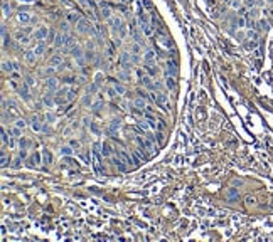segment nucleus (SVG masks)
Segmentation results:
<instances>
[{
    "label": "nucleus",
    "mask_w": 273,
    "mask_h": 242,
    "mask_svg": "<svg viewBox=\"0 0 273 242\" xmlns=\"http://www.w3.org/2000/svg\"><path fill=\"white\" fill-rule=\"evenodd\" d=\"M101 143H94L93 145V150H91V163H93V168L96 172V175H103L105 173V168H103V163H101Z\"/></svg>",
    "instance_id": "f257e3e1"
},
{
    "label": "nucleus",
    "mask_w": 273,
    "mask_h": 242,
    "mask_svg": "<svg viewBox=\"0 0 273 242\" xmlns=\"http://www.w3.org/2000/svg\"><path fill=\"white\" fill-rule=\"evenodd\" d=\"M54 46L56 47H73V37L69 34H56Z\"/></svg>",
    "instance_id": "f03ea898"
},
{
    "label": "nucleus",
    "mask_w": 273,
    "mask_h": 242,
    "mask_svg": "<svg viewBox=\"0 0 273 242\" xmlns=\"http://www.w3.org/2000/svg\"><path fill=\"white\" fill-rule=\"evenodd\" d=\"M155 42L157 44H160V46L164 47V49H170V46H172V42H170V39L167 37L165 34H164L162 30L157 34V39H155Z\"/></svg>",
    "instance_id": "7ed1b4c3"
},
{
    "label": "nucleus",
    "mask_w": 273,
    "mask_h": 242,
    "mask_svg": "<svg viewBox=\"0 0 273 242\" xmlns=\"http://www.w3.org/2000/svg\"><path fill=\"white\" fill-rule=\"evenodd\" d=\"M154 96H155V103H157L162 109H165V111L169 109V108H167V104H169V98H167V94L157 93V94H154Z\"/></svg>",
    "instance_id": "20e7f679"
},
{
    "label": "nucleus",
    "mask_w": 273,
    "mask_h": 242,
    "mask_svg": "<svg viewBox=\"0 0 273 242\" xmlns=\"http://www.w3.org/2000/svg\"><path fill=\"white\" fill-rule=\"evenodd\" d=\"M49 37V30H47V27H39L37 30L34 32V39L35 40H44V39Z\"/></svg>",
    "instance_id": "39448f33"
},
{
    "label": "nucleus",
    "mask_w": 273,
    "mask_h": 242,
    "mask_svg": "<svg viewBox=\"0 0 273 242\" xmlns=\"http://www.w3.org/2000/svg\"><path fill=\"white\" fill-rule=\"evenodd\" d=\"M138 77H140V82L145 86V88H149V89H154V88H157V86L152 82V79H150L149 76H145L142 71H138Z\"/></svg>",
    "instance_id": "423d86ee"
},
{
    "label": "nucleus",
    "mask_w": 273,
    "mask_h": 242,
    "mask_svg": "<svg viewBox=\"0 0 273 242\" xmlns=\"http://www.w3.org/2000/svg\"><path fill=\"white\" fill-rule=\"evenodd\" d=\"M165 74L167 76H175L177 74V62L175 61H167L165 62Z\"/></svg>",
    "instance_id": "0eeeda50"
},
{
    "label": "nucleus",
    "mask_w": 273,
    "mask_h": 242,
    "mask_svg": "<svg viewBox=\"0 0 273 242\" xmlns=\"http://www.w3.org/2000/svg\"><path fill=\"white\" fill-rule=\"evenodd\" d=\"M71 55H73L79 64L84 62V59H83V51H81V47H79V46H73V47H71Z\"/></svg>",
    "instance_id": "6e6552de"
},
{
    "label": "nucleus",
    "mask_w": 273,
    "mask_h": 242,
    "mask_svg": "<svg viewBox=\"0 0 273 242\" xmlns=\"http://www.w3.org/2000/svg\"><path fill=\"white\" fill-rule=\"evenodd\" d=\"M90 22L84 20V19H79V20L76 22V29L81 32V34H86V32H90Z\"/></svg>",
    "instance_id": "1a4fd4ad"
},
{
    "label": "nucleus",
    "mask_w": 273,
    "mask_h": 242,
    "mask_svg": "<svg viewBox=\"0 0 273 242\" xmlns=\"http://www.w3.org/2000/svg\"><path fill=\"white\" fill-rule=\"evenodd\" d=\"M113 165H115V166L118 168L120 172H125V170L128 168V165H127V163L123 161V158L120 157L118 153H116V157H113Z\"/></svg>",
    "instance_id": "9d476101"
},
{
    "label": "nucleus",
    "mask_w": 273,
    "mask_h": 242,
    "mask_svg": "<svg viewBox=\"0 0 273 242\" xmlns=\"http://www.w3.org/2000/svg\"><path fill=\"white\" fill-rule=\"evenodd\" d=\"M42 103H44V106H46V108H54L56 99H54V94H52V91H49V93L44 96V98H42Z\"/></svg>",
    "instance_id": "9b49d317"
},
{
    "label": "nucleus",
    "mask_w": 273,
    "mask_h": 242,
    "mask_svg": "<svg viewBox=\"0 0 273 242\" xmlns=\"http://www.w3.org/2000/svg\"><path fill=\"white\" fill-rule=\"evenodd\" d=\"M120 62H121V67H123L125 71H130V67H132V61H130V54H127V52H123V54H121V57H120Z\"/></svg>",
    "instance_id": "f8f14e48"
},
{
    "label": "nucleus",
    "mask_w": 273,
    "mask_h": 242,
    "mask_svg": "<svg viewBox=\"0 0 273 242\" xmlns=\"http://www.w3.org/2000/svg\"><path fill=\"white\" fill-rule=\"evenodd\" d=\"M17 20L22 22V24H29V22L32 20V15H30L29 12H26V10H20V12L17 13Z\"/></svg>",
    "instance_id": "ddd939ff"
},
{
    "label": "nucleus",
    "mask_w": 273,
    "mask_h": 242,
    "mask_svg": "<svg viewBox=\"0 0 273 242\" xmlns=\"http://www.w3.org/2000/svg\"><path fill=\"white\" fill-rule=\"evenodd\" d=\"M110 24H111V29H113V32H120V29L123 27V22H121V19L118 17H111L110 19Z\"/></svg>",
    "instance_id": "4468645a"
},
{
    "label": "nucleus",
    "mask_w": 273,
    "mask_h": 242,
    "mask_svg": "<svg viewBox=\"0 0 273 242\" xmlns=\"http://www.w3.org/2000/svg\"><path fill=\"white\" fill-rule=\"evenodd\" d=\"M41 161H42V153H34V155L30 157L29 166H39L41 165Z\"/></svg>",
    "instance_id": "2eb2a0df"
},
{
    "label": "nucleus",
    "mask_w": 273,
    "mask_h": 242,
    "mask_svg": "<svg viewBox=\"0 0 273 242\" xmlns=\"http://www.w3.org/2000/svg\"><path fill=\"white\" fill-rule=\"evenodd\" d=\"M30 128H32L34 131H41V130H42V123H41V119H39L37 116H32V119H30Z\"/></svg>",
    "instance_id": "dca6fc26"
},
{
    "label": "nucleus",
    "mask_w": 273,
    "mask_h": 242,
    "mask_svg": "<svg viewBox=\"0 0 273 242\" xmlns=\"http://www.w3.org/2000/svg\"><path fill=\"white\" fill-rule=\"evenodd\" d=\"M132 157H133V163H135V165H140V163H143V161L147 160V157L145 155H142L140 151H133Z\"/></svg>",
    "instance_id": "f3484780"
},
{
    "label": "nucleus",
    "mask_w": 273,
    "mask_h": 242,
    "mask_svg": "<svg viewBox=\"0 0 273 242\" xmlns=\"http://www.w3.org/2000/svg\"><path fill=\"white\" fill-rule=\"evenodd\" d=\"M46 88L54 93V91L57 89V79H56V77H49V79H46Z\"/></svg>",
    "instance_id": "a211bd4d"
},
{
    "label": "nucleus",
    "mask_w": 273,
    "mask_h": 242,
    "mask_svg": "<svg viewBox=\"0 0 273 242\" xmlns=\"http://www.w3.org/2000/svg\"><path fill=\"white\" fill-rule=\"evenodd\" d=\"M17 91H19V94H20L24 99H30V94H29V86L27 84H22V86H19L17 88Z\"/></svg>",
    "instance_id": "6ab92c4d"
},
{
    "label": "nucleus",
    "mask_w": 273,
    "mask_h": 242,
    "mask_svg": "<svg viewBox=\"0 0 273 242\" xmlns=\"http://www.w3.org/2000/svg\"><path fill=\"white\" fill-rule=\"evenodd\" d=\"M140 51H142L140 44H133V46H132V52H133V61H135V62H138V61H140Z\"/></svg>",
    "instance_id": "aec40b11"
},
{
    "label": "nucleus",
    "mask_w": 273,
    "mask_h": 242,
    "mask_svg": "<svg viewBox=\"0 0 273 242\" xmlns=\"http://www.w3.org/2000/svg\"><path fill=\"white\" fill-rule=\"evenodd\" d=\"M2 69H4L5 72H14L15 71V62H7V61H4V62H2Z\"/></svg>",
    "instance_id": "412c9836"
},
{
    "label": "nucleus",
    "mask_w": 273,
    "mask_h": 242,
    "mask_svg": "<svg viewBox=\"0 0 273 242\" xmlns=\"http://www.w3.org/2000/svg\"><path fill=\"white\" fill-rule=\"evenodd\" d=\"M49 64H51V66H59V64H63V55L54 54L51 59H49Z\"/></svg>",
    "instance_id": "4be33fe9"
},
{
    "label": "nucleus",
    "mask_w": 273,
    "mask_h": 242,
    "mask_svg": "<svg viewBox=\"0 0 273 242\" xmlns=\"http://www.w3.org/2000/svg\"><path fill=\"white\" fill-rule=\"evenodd\" d=\"M145 62H150V64H154L155 61H157V54H155L154 51H147V54H145Z\"/></svg>",
    "instance_id": "5701e85b"
},
{
    "label": "nucleus",
    "mask_w": 273,
    "mask_h": 242,
    "mask_svg": "<svg viewBox=\"0 0 273 242\" xmlns=\"http://www.w3.org/2000/svg\"><path fill=\"white\" fill-rule=\"evenodd\" d=\"M100 7H101V13H103V17H106V19H111V10H110V7H108L106 4H100Z\"/></svg>",
    "instance_id": "b1692460"
},
{
    "label": "nucleus",
    "mask_w": 273,
    "mask_h": 242,
    "mask_svg": "<svg viewBox=\"0 0 273 242\" xmlns=\"http://www.w3.org/2000/svg\"><path fill=\"white\" fill-rule=\"evenodd\" d=\"M52 160V155L49 153V150H42V163L44 165H49Z\"/></svg>",
    "instance_id": "393cba45"
},
{
    "label": "nucleus",
    "mask_w": 273,
    "mask_h": 242,
    "mask_svg": "<svg viewBox=\"0 0 273 242\" xmlns=\"http://www.w3.org/2000/svg\"><path fill=\"white\" fill-rule=\"evenodd\" d=\"M118 155H120V157H121V158H123V161H125V163H127L128 166H130V163H132V161H133V157H132V155H128L127 151H118Z\"/></svg>",
    "instance_id": "a878e982"
},
{
    "label": "nucleus",
    "mask_w": 273,
    "mask_h": 242,
    "mask_svg": "<svg viewBox=\"0 0 273 242\" xmlns=\"http://www.w3.org/2000/svg\"><path fill=\"white\" fill-rule=\"evenodd\" d=\"M165 86L169 89H175V76H167L165 77Z\"/></svg>",
    "instance_id": "bb28decb"
},
{
    "label": "nucleus",
    "mask_w": 273,
    "mask_h": 242,
    "mask_svg": "<svg viewBox=\"0 0 273 242\" xmlns=\"http://www.w3.org/2000/svg\"><path fill=\"white\" fill-rule=\"evenodd\" d=\"M35 57H37V54H35L34 51H27L26 52V61L29 64H34L35 62Z\"/></svg>",
    "instance_id": "cd10ccee"
},
{
    "label": "nucleus",
    "mask_w": 273,
    "mask_h": 242,
    "mask_svg": "<svg viewBox=\"0 0 273 242\" xmlns=\"http://www.w3.org/2000/svg\"><path fill=\"white\" fill-rule=\"evenodd\" d=\"M101 151H103V157H110L111 153H113V150H111L110 143H103V145H101Z\"/></svg>",
    "instance_id": "c85d7f7f"
},
{
    "label": "nucleus",
    "mask_w": 273,
    "mask_h": 242,
    "mask_svg": "<svg viewBox=\"0 0 273 242\" xmlns=\"http://www.w3.org/2000/svg\"><path fill=\"white\" fill-rule=\"evenodd\" d=\"M143 118L147 119V123L150 124V128H152V131H154V130H157V123H155V119L152 118V116L149 115V113H145V115H143Z\"/></svg>",
    "instance_id": "c756f323"
},
{
    "label": "nucleus",
    "mask_w": 273,
    "mask_h": 242,
    "mask_svg": "<svg viewBox=\"0 0 273 242\" xmlns=\"http://www.w3.org/2000/svg\"><path fill=\"white\" fill-rule=\"evenodd\" d=\"M22 128H19V126H14V128H10V136L12 138H20L22 136V131H20Z\"/></svg>",
    "instance_id": "7c9ffc66"
},
{
    "label": "nucleus",
    "mask_w": 273,
    "mask_h": 242,
    "mask_svg": "<svg viewBox=\"0 0 273 242\" xmlns=\"http://www.w3.org/2000/svg\"><path fill=\"white\" fill-rule=\"evenodd\" d=\"M118 128H120V119H111L108 131H110V133H115V130H118Z\"/></svg>",
    "instance_id": "2f4dec72"
},
{
    "label": "nucleus",
    "mask_w": 273,
    "mask_h": 242,
    "mask_svg": "<svg viewBox=\"0 0 273 242\" xmlns=\"http://www.w3.org/2000/svg\"><path fill=\"white\" fill-rule=\"evenodd\" d=\"M113 88H115V91L121 96V94H125V86L120 84V82H116V81H113Z\"/></svg>",
    "instance_id": "473e14b6"
},
{
    "label": "nucleus",
    "mask_w": 273,
    "mask_h": 242,
    "mask_svg": "<svg viewBox=\"0 0 273 242\" xmlns=\"http://www.w3.org/2000/svg\"><path fill=\"white\" fill-rule=\"evenodd\" d=\"M145 69H147V72H149L150 76H155V74H157V69H155V66H154V64L145 62Z\"/></svg>",
    "instance_id": "72a5a7b5"
},
{
    "label": "nucleus",
    "mask_w": 273,
    "mask_h": 242,
    "mask_svg": "<svg viewBox=\"0 0 273 242\" xmlns=\"http://www.w3.org/2000/svg\"><path fill=\"white\" fill-rule=\"evenodd\" d=\"M59 151L63 157H71V155H73V148H71V146H63Z\"/></svg>",
    "instance_id": "f704fd0d"
},
{
    "label": "nucleus",
    "mask_w": 273,
    "mask_h": 242,
    "mask_svg": "<svg viewBox=\"0 0 273 242\" xmlns=\"http://www.w3.org/2000/svg\"><path fill=\"white\" fill-rule=\"evenodd\" d=\"M7 44H9V35H7V29L2 25V46L5 47Z\"/></svg>",
    "instance_id": "c9c22d12"
},
{
    "label": "nucleus",
    "mask_w": 273,
    "mask_h": 242,
    "mask_svg": "<svg viewBox=\"0 0 273 242\" xmlns=\"http://www.w3.org/2000/svg\"><path fill=\"white\" fill-rule=\"evenodd\" d=\"M133 104H135L136 108H147L145 106V101H143V98H142V96H138V98L133 101Z\"/></svg>",
    "instance_id": "e433bc0d"
},
{
    "label": "nucleus",
    "mask_w": 273,
    "mask_h": 242,
    "mask_svg": "<svg viewBox=\"0 0 273 242\" xmlns=\"http://www.w3.org/2000/svg\"><path fill=\"white\" fill-rule=\"evenodd\" d=\"M32 51H34V52H35V54H37V55H41V54H42L44 51H46V47H44V44H37V46H35L34 49H32Z\"/></svg>",
    "instance_id": "4c0bfd02"
},
{
    "label": "nucleus",
    "mask_w": 273,
    "mask_h": 242,
    "mask_svg": "<svg viewBox=\"0 0 273 242\" xmlns=\"http://www.w3.org/2000/svg\"><path fill=\"white\" fill-rule=\"evenodd\" d=\"M96 91H98V82H93V84L88 88V94H91V96H93V94H96Z\"/></svg>",
    "instance_id": "58836bf2"
},
{
    "label": "nucleus",
    "mask_w": 273,
    "mask_h": 242,
    "mask_svg": "<svg viewBox=\"0 0 273 242\" xmlns=\"http://www.w3.org/2000/svg\"><path fill=\"white\" fill-rule=\"evenodd\" d=\"M74 96H76V89H74V88H71V89L66 91V98H68V101H71Z\"/></svg>",
    "instance_id": "ea45409f"
},
{
    "label": "nucleus",
    "mask_w": 273,
    "mask_h": 242,
    "mask_svg": "<svg viewBox=\"0 0 273 242\" xmlns=\"http://www.w3.org/2000/svg\"><path fill=\"white\" fill-rule=\"evenodd\" d=\"M2 10H4V15H9L10 13V5L7 4V2H4V4H2Z\"/></svg>",
    "instance_id": "a19ab883"
},
{
    "label": "nucleus",
    "mask_w": 273,
    "mask_h": 242,
    "mask_svg": "<svg viewBox=\"0 0 273 242\" xmlns=\"http://www.w3.org/2000/svg\"><path fill=\"white\" fill-rule=\"evenodd\" d=\"M17 39H19V42H20V44H27V42H29V39H27V35H22L20 32L17 34Z\"/></svg>",
    "instance_id": "79ce46f5"
},
{
    "label": "nucleus",
    "mask_w": 273,
    "mask_h": 242,
    "mask_svg": "<svg viewBox=\"0 0 273 242\" xmlns=\"http://www.w3.org/2000/svg\"><path fill=\"white\" fill-rule=\"evenodd\" d=\"M9 140H10V138L7 136V131H5L4 128H2V143H4V145H7V143H9Z\"/></svg>",
    "instance_id": "37998d69"
},
{
    "label": "nucleus",
    "mask_w": 273,
    "mask_h": 242,
    "mask_svg": "<svg viewBox=\"0 0 273 242\" xmlns=\"http://www.w3.org/2000/svg\"><path fill=\"white\" fill-rule=\"evenodd\" d=\"M258 29L266 30V29H268V22H266V20H260V22H258Z\"/></svg>",
    "instance_id": "c03bdc74"
},
{
    "label": "nucleus",
    "mask_w": 273,
    "mask_h": 242,
    "mask_svg": "<svg viewBox=\"0 0 273 242\" xmlns=\"http://www.w3.org/2000/svg\"><path fill=\"white\" fill-rule=\"evenodd\" d=\"M7 163H9V158H7V155H5V151H2V161H0V165L7 166Z\"/></svg>",
    "instance_id": "a18cd8bd"
},
{
    "label": "nucleus",
    "mask_w": 273,
    "mask_h": 242,
    "mask_svg": "<svg viewBox=\"0 0 273 242\" xmlns=\"http://www.w3.org/2000/svg\"><path fill=\"white\" fill-rule=\"evenodd\" d=\"M26 124H27V123H26V119H22V118H20V119H17V121H15V126L22 128V130H24V128H26Z\"/></svg>",
    "instance_id": "49530a36"
},
{
    "label": "nucleus",
    "mask_w": 273,
    "mask_h": 242,
    "mask_svg": "<svg viewBox=\"0 0 273 242\" xmlns=\"http://www.w3.org/2000/svg\"><path fill=\"white\" fill-rule=\"evenodd\" d=\"M19 145H20L22 150H27V146H29V140H26V138H24V140L19 141Z\"/></svg>",
    "instance_id": "de8ad7c7"
},
{
    "label": "nucleus",
    "mask_w": 273,
    "mask_h": 242,
    "mask_svg": "<svg viewBox=\"0 0 273 242\" xmlns=\"http://www.w3.org/2000/svg\"><path fill=\"white\" fill-rule=\"evenodd\" d=\"M238 197V192L235 190V188H231L229 192H228V199H236Z\"/></svg>",
    "instance_id": "09e8293b"
},
{
    "label": "nucleus",
    "mask_w": 273,
    "mask_h": 242,
    "mask_svg": "<svg viewBox=\"0 0 273 242\" xmlns=\"http://www.w3.org/2000/svg\"><path fill=\"white\" fill-rule=\"evenodd\" d=\"M26 84H27V86H29V88H32V86H34V84H35V81H34V79H32V77H27V79H26Z\"/></svg>",
    "instance_id": "8fccbe9b"
},
{
    "label": "nucleus",
    "mask_w": 273,
    "mask_h": 242,
    "mask_svg": "<svg viewBox=\"0 0 273 242\" xmlns=\"http://www.w3.org/2000/svg\"><path fill=\"white\" fill-rule=\"evenodd\" d=\"M100 108H101V101H98V103H94V104H93V111H94V113H98Z\"/></svg>",
    "instance_id": "3c124183"
},
{
    "label": "nucleus",
    "mask_w": 273,
    "mask_h": 242,
    "mask_svg": "<svg viewBox=\"0 0 273 242\" xmlns=\"http://www.w3.org/2000/svg\"><path fill=\"white\" fill-rule=\"evenodd\" d=\"M68 19H69L71 22H78V20H79V17H78V15H74V13H69Z\"/></svg>",
    "instance_id": "603ef678"
},
{
    "label": "nucleus",
    "mask_w": 273,
    "mask_h": 242,
    "mask_svg": "<svg viewBox=\"0 0 273 242\" xmlns=\"http://www.w3.org/2000/svg\"><path fill=\"white\" fill-rule=\"evenodd\" d=\"M10 146V150H14L15 148V138H12V136H10V140H9V143H7Z\"/></svg>",
    "instance_id": "864d4df0"
},
{
    "label": "nucleus",
    "mask_w": 273,
    "mask_h": 242,
    "mask_svg": "<svg viewBox=\"0 0 273 242\" xmlns=\"http://www.w3.org/2000/svg\"><path fill=\"white\" fill-rule=\"evenodd\" d=\"M20 160H22L20 157H19V158H15V160H14V163H12V166H14V168H17V166H20Z\"/></svg>",
    "instance_id": "5fc2aeb1"
},
{
    "label": "nucleus",
    "mask_w": 273,
    "mask_h": 242,
    "mask_svg": "<svg viewBox=\"0 0 273 242\" xmlns=\"http://www.w3.org/2000/svg\"><path fill=\"white\" fill-rule=\"evenodd\" d=\"M46 119H47V121H54V115H49V113H47V115H46Z\"/></svg>",
    "instance_id": "6e6d98bb"
},
{
    "label": "nucleus",
    "mask_w": 273,
    "mask_h": 242,
    "mask_svg": "<svg viewBox=\"0 0 273 242\" xmlns=\"http://www.w3.org/2000/svg\"><path fill=\"white\" fill-rule=\"evenodd\" d=\"M143 4H145L147 9H152V4H150V0H143Z\"/></svg>",
    "instance_id": "4d7b16f0"
},
{
    "label": "nucleus",
    "mask_w": 273,
    "mask_h": 242,
    "mask_svg": "<svg viewBox=\"0 0 273 242\" xmlns=\"http://www.w3.org/2000/svg\"><path fill=\"white\" fill-rule=\"evenodd\" d=\"M86 59H88V61L93 59V52H86Z\"/></svg>",
    "instance_id": "13d9d810"
},
{
    "label": "nucleus",
    "mask_w": 273,
    "mask_h": 242,
    "mask_svg": "<svg viewBox=\"0 0 273 242\" xmlns=\"http://www.w3.org/2000/svg\"><path fill=\"white\" fill-rule=\"evenodd\" d=\"M46 74H54V67H49V69H46Z\"/></svg>",
    "instance_id": "bf43d9fd"
},
{
    "label": "nucleus",
    "mask_w": 273,
    "mask_h": 242,
    "mask_svg": "<svg viewBox=\"0 0 273 242\" xmlns=\"http://www.w3.org/2000/svg\"><path fill=\"white\" fill-rule=\"evenodd\" d=\"M91 130H93V133H98V126L96 124H91Z\"/></svg>",
    "instance_id": "052dcab7"
},
{
    "label": "nucleus",
    "mask_w": 273,
    "mask_h": 242,
    "mask_svg": "<svg viewBox=\"0 0 273 242\" xmlns=\"http://www.w3.org/2000/svg\"><path fill=\"white\" fill-rule=\"evenodd\" d=\"M19 157H20V158H22V160H24V158H26V157H27V153H26V150H24V151H20V155H19Z\"/></svg>",
    "instance_id": "680f3d73"
},
{
    "label": "nucleus",
    "mask_w": 273,
    "mask_h": 242,
    "mask_svg": "<svg viewBox=\"0 0 273 242\" xmlns=\"http://www.w3.org/2000/svg\"><path fill=\"white\" fill-rule=\"evenodd\" d=\"M71 146H76V148H78V146H79V143H78L76 140H73V141H71Z\"/></svg>",
    "instance_id": "e2e57ef3"
},
{
    "label": "nucleus",
    "mask_w": 273,
    "mask_h": 242,
    "mask_svg": "<svg viewBox=\"0 0 273 242\" xmlns=\"http://www.w3.org/2000/svg\"><path fill=\"white\" fill-rule=\"evenodd\" d=\"M20 2H26V4H29V2H34V0H20Z\"/></svg>",
    "instance_id": "0e129e2a"
}]
</instances>
